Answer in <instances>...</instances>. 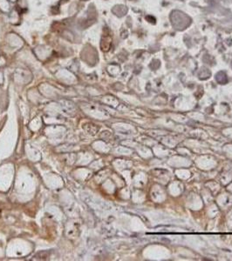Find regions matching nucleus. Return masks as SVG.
<instances>
[{"label": "nucleus", "instance_id": "obj_1", "mask_svg": "<svg viewBox=\"0 0 232 261\" xmlns=\"http://www.w3.org/2000/svg\"><path fill=\"white\" fill-rule=\"evenodd\" d=\"M111 43H112V39H111V37L110 36H108V35H104L103 36V39H102V43H101V44H103L101 46V48H102V50L103 51H108V49L110 48V45H111Z\"/></svg>", "mask_w": 232, "mask_h": 261}, {"label": "nucleus", "instance_id": "obj_2", "mask_svg": "<svg viewBox=\"0 0 232 261\" xmlns=\"http://www.w3.org/2000/svg\"><path fill=\"white\" fill-rule=\"evenodd\" d=\"M216 78H217V81L218 83H220V84H222V85L226 84L227 81H228L227 76H226V73L223 72V71H220L219 73H217Z\"/></svg>", "mask_w": 232, "mask_h": 261}]
</instances>
